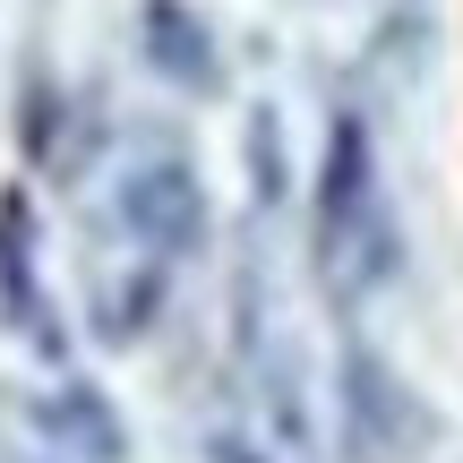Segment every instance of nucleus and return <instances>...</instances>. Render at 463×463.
Masks as SVG:
<instances>
[{
	"label": "nucleus",
	"mask_w": 463,
	"mask_h": 463,
	"mask_svg": "<svg viewBox=\"0 0 463 463\" xmlns=\"http://www.w3.org/2000/svg\"><path fill=\"white\" fill-rule=\"evenodd\" d=\"M317 249H326V275H344L352 292L386 275V215H378V181H369V129L352 112H335L326 164H317Z\"/></svg>",
	"instance_id": "nucleus-1"
},
{
	"label": "nucleus",
	"mask_w": 463,
	"mask_h": 463,
	"mask_svg": "<svg viewBox=\"0 0 463 463\" xmlns=\"http://www.w3.org/2000/svg\"><path fill=\"white\" fill-rule=\"evenodd\" d=\"M120 223H129V241L146 249V258H189V249L206 241V198H198V172L172 164V155H155V164H129L112 189Z\"/></svg>",
	"instance_id": "nucleus-2"
},
{
	"label": "nucleus",
	"mask_w": 463,
	"mask_h": 463,
	"mask_svg": "<svg viewBox=\"0 0 463 463\" xmlns=\"http://www.w3.org/2000/svg\"><path fill=\"white\" fill-rule=\"evenodd\" d=\"M43 430L78 463H120V420H112V403H103L95 386H61V395L43 403Z\"/></svg>",
	"instance_id": "nucleus-3"
},
{
	"label": "nucleus",
	"mask_w": 463,
	"mask_h": 463,
	"mask_svg": "<svg viewBox=\"0 0 463 463\" xmlns=\"http://www.w3.org/2000/svg\"><path fill=\"white\" fill-rule=\"evenodd\" d=\"M146 52L164 78L181 86H215V43H206V26L181 9V0H146Z\"/></svg>",
	"instance_id": "nucleus-4"
},
{
	"label": "nucleus",
	"mask_w": 463,
	"mask_h": 463,
	"mask_svg": "<svg viewBox=\"0 0 463 463\" xmlns=\"http://www.w3.org/2000/svg\"><path fill=\"white\" fill-rule=\"evenodd\" d=\"M0 300H9V317L34 335V344H52L43 326V292H34V258H26V206H0Z\"/></svg>",
	"instance_id": "nucleus-5"
},
{
	"label": "nucleus",
	"mask_w": 463,
	"mask_h": 463,
	"mask_svg": "<svg viewBox=\"0 0 463 463\" xmlns=\"http://www.w3.org/2000/svg\"><path fill=\"white\" fill-rule=\"evenodd\" d=\"M249 172H258V198H283V137H275V120L249 129Z\"/></svg>",
	"instance_id": "nucleus-6"
},
{
	"label": "nucleus",
	"mask_w": 463,
	"mask_h": 463,
	"mask_svg": "<svg viewBox=\"0 0 463 463\" xmlns=\"http://www.w3.org/2000/svg\"><path fill=\"white\" fill-rule=\"evenodd\" d=\"M215 463H266V455H249L241 438H223V447H215Z\"/></svg>",
	"instance_id": "nucleus-7"
}]
</instances>
